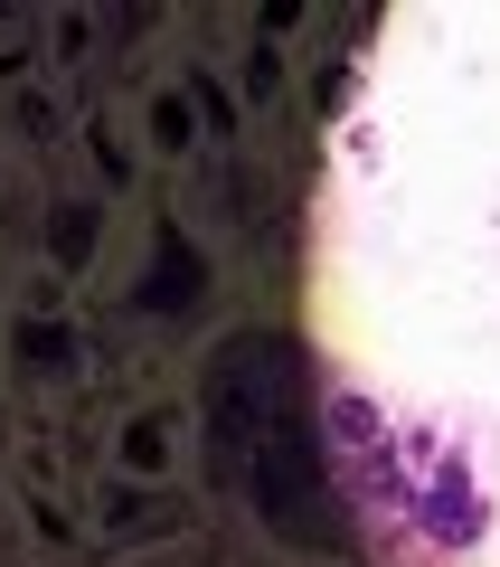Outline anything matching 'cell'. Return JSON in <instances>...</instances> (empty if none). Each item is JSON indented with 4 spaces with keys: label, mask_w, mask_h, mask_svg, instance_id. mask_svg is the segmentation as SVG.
Here are the masks:
<instances>
[{
    "label": "cell",
    "mask_w": 500,
    "mask_h": 567,
    "mask_svg": "<svg viewBox=\"0 0 500 567\" xmlns=\"http://www.w3.org/2000/svg\"><path fill=\"white\" fill-rule=\"evenodd\" d=\"M85 246H95V208H66V218H58V256L85 265Z\"/></svg>",
    "instance_id": "obj_3"
},
{
    "label": "cell",
    "mask_w": 500,
    "mask_h": 567,
    "mask_svg": "<svg viewBox=\"0 0 500 567\" xmlns=\"http://www.w3.org/2000/svg\"><path fill=\"white\" fill-rule=\"evenodd\" d=\"M20 350H29V360L48 369V360H66V331H48V322H29V331H20Z\"/></svg>",
    "instance_id": "obj_5"
},
{
    "label": "cell",
    "mask_w": 500,
    "mask_h": 567,
    "mask_svg": "<svg viewBox=\"0 0 500 567\" xmlns=\"http://www.w3.org/2000/svg\"><path fill=\"white\" fill-rule=\"evenodd\" d=\"M331 416H341V435H350V445H368V435H378V406H368V398H341Z\"/></svg>",
    "instance_id": "obj_4"
},
{
    "label": "cell",
    "mask_w": 500,
    "mask_h": 567,
    "mask_svg": "<svg viewBox=\"0 0 500 567\" xmlns=\"http://www.w3.org/2000/svg\"><path fill=\"white\" fill-rule=\"evenodd\" d=\"M256 492H264V520L274 529H293V539H312V548H331L341 529L321 520V473H312V435H302L293 416H283V435L256 454Z\"/></svg>",
    "instance_id": "obj_1"
},
{
    "label": "cell",
    "mask_w": 500,
    "mask_h": 567,
    "mask_svg": "<svg viewBox=\"0 0 500 567\" xmlns=\"http://www.w3.org/2000/svg\"><path fill=\"white\" fill-rule=\"evenodd\" d=\"M425 520H444V539H462V529H472V502H462V473L444 464V483L425 492Z\"/></svg>",
    "instance_id": "obj_2"
}]
</instances>
